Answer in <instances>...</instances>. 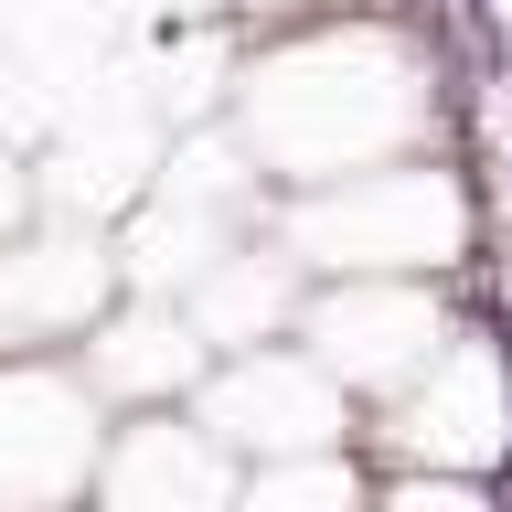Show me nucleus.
I'll return each mask as SVG.
<instances>
[{
    "label": "nucleus",
    "instance_id": "39448f33",
    "mask_svg": "<svg viewBox=\"0 0 512 512\" xmlns=\"http://www.w3.org/2000/svg\"><path fill=\"white\" fill-rule=\"evenodd\" d=\"M299 491H352V470H267L256 502H299Z\"/></svg>",
    "mask_w": 512,
    "mask_h": 512
},
{
    "label": "nucleus",
    "instance_id": "20e7f679",
    "mask_svg": "<svg viewBox=\"0 0 512 512\" xmlns=\"http://www.w3.org/2000/svg\"><path fill=\"white\" fill-rule=\"evenodd\" d=\"M96 374H192V331L182 320H118L107 342H96Z\"/></svg>",
    "mask_w": 512,
    "mask_h": 512
},
{
    "label": "nucleus",
    "instance_id": "7ed1b4c3",
    "mask_svg": "<svg viewBox=\"0 0 512 512\" xmlns=\"http://www.w3.org/2000/svg\"><path fill=\"white\" fill-rule=\"evenodd\" d=\"M406 427H427V459H491L512 438V363L502 352H448L438 384L406 406Z\"/></svg>",
    "mask_w": 512,
    "mask_h": 512
},
{
    "label": "nucleus",
    "instance_id": "f257e3e1",
    "mask_svg": "<svg viewBox=\"0 0 512 512\" xmlns=\"http://www.w3.org/2000/svg\"><path fill=\"white\" fill-rule=\"evenodd\" d=\"M214 438H267V448H320V438H342L331 363H310V352H246V363L214 384Z\"/></svg>",
    "mask_w": 512,
    "mask_h": 512
},
{
    "label": "nucleus",
    "instance_id": "f03ea898",
    "mask_svg": "<svg viewBox=\"0 0 512 512\" xmlns=\"http://www.w3.org/2000/svg\"><path fill=\"white\" fill-rule=\"evenodd\" d=\"M310 331H320V363L352 374V384H395V374H416V363L438 352V310H427V299H384V288L331 299Z\"/></svg>",
    "mask_w": 512,
    "mask_h": 512
}]
</instances>
